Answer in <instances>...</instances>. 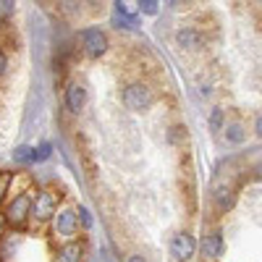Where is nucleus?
<instances>
[{"label": "nucleus", "instance_id": "1", "mask_svg": "<svg viewBox=\"0 0 262 262\" xmlns=\"http://www.w3.org/2000/svg\"><path fill=\"white\" fill-rule=\"evenodd\" d=\"M58 200H60V196H58L55 191H50V189L37 191L34 202H32V217H37V221H48V217H55Z\"/></svg>", "mask_w": 262, "mask_h": 262}, {"label": "nucleus", "instance_id": "2", "mask_svg": "<svg viewBox=\"0 0 262 262\" xmlns=\"http://www.w3.org/2000/svg\"><path fill=\"white\" fill-rule=\"evenodd\" d=\"M123 102H126L128 111H147V107L152 105V92L144 84H131L123 92Z\"/></svg>", "mask_w": 262, "mask_h": 262}, {"label": "nucleus", "instance_id": "3", "mask_svg": "<svg viewBox=\"0 0 262 262\" xmlns=\"http://www.w3.org/2000/svg\"><path fill=\"white\" fill-rule=\"evenodd\" d=\"M29 215H32V200H29V194H18L16 200L8 205V212H6L8 223L16 226V228H24Z\"/></svg>", "mask_w": 262, "mask_h": 262}, {"label": "nucleus", "instance_id": "4", "mask_svg": "<svg viewBox=\"0 0 262 262\" xmlns=\"http://www.w3.org/2000/svg\"><path fill=\"white\" fill-rule=\"evenodd\" d=\"M53 228H55V233H58V236L71 238V236L79 231V217H76V212H74V210H60V212L55 215Z\"/></svg>", "mask_w": 262, "mask_h": 262}, {"label": "nucleus", "instance_id": "5", "mask_svg": "<svg viewBox=\"0 0 262 262\" xmlns=\"http://www.w3.org/2000/svg\"><path fill=\"white\" fill-rule=\"evenodd\" d=\"M81 42H84V53L92 55V58L102 55L105 48H107V39H105V34L100 29H84L81 32Z\"/></svg>", "mask_w": 262, "mask_h": 262}, {"label": "nucleus", "instance_id": "6", "mask_svg": "<svg viewBox=\"0 0 262 262\" xmlns=\"http://www.w3.org/2000/svg\"><path fill=\"white\" fill-rule=\"evenodd\" d=\"M196 244H194V238L189 233H179L176 238H173V244H170V254L176 257V259H191Z\"/></svg>", "mask_w": 262, "mask_h": 262}, {"label": "nucleus", "instance_id": "7", "mask_svg": "<svg viewBox=\"0 0 262 262\" xmlns=\"http://www.w3.org/2000/svg\"><path fill=\"white\" fill-rule=\"evenodd\" d=\"M84 102H86V92H84V86L71 84L69 90H66V105H69V111L79 113L81 107H84Z\"/></svg>", "mask_w": 262, "mask_h": 262}, {"label": "nucleus", "instance_id": "8", "mask_svg": "<svg viewBox=\"0 0 262 262\" xmlns=\"http://www.w3.org/2000/svg\"><path fill=\"white\" fill-rule=\"evenodd\" d=\"M81 254H84V247L79 242H69L58 249V259L55 262H81Z\"/></svg>", "mask_w": 262, "mask_h": 262}, {"label": "nucleus", "instance_id": "9", "mask_svg": "<svg viewBox=\"0 0 262 262\" xmlns=\"http://www.w3.org/2000/svg\"><path fill=\"white\" fill-rule=\"evenodd\" d=\"M221 249H223L221 233H210V236H205V242H202V254H205L207 259L217 257V254H221Z\"/></svg>", "mask_w": 262, "mask_h": 262}, {"label": "nucleus", "instance_id": "10", "mask_svg": "<svg viewBox=\"0 0 262 262\" xmlns=\"http://www.w3.org/2000/svg\"><path fill=\"white\" fill-rule=\"evenodd\" d=\"M179 42H181L184 48L194 50V48H200V42H202V37L196 34L194 29H181V32H179Z\"/></svg>", "mask_w": 262, "mask_h": 262}, {"label": "nucleus", "instance_id": "11", "mask_svg": "<svg viewBox=\"0 0 262 262\" xmlns=\"http://www.w3.org/2000/svg\"><path fill=\"white\" fill-rule=\"evenodd\" d=\"M13 158H16L18 163H29V160H34V149H29V147H18Z\"/></svg>", "mask_w": 262, "mask_h": 262}, {"label": "nucleus", "instance_id": "12", "mask_svg": "<svg viewBox=\"0 0 262 262\" xmlns=\"http://www.w3.org/2000/svg\"><path fill=\"white\" fill-rule=\"evenodd\" d=\"M226 137H228V142L238 144V142H244V128H242V126H231Z\"/></svg>", "mask_w": 262, "mask_h": 262}, {"label": "nucleus", "instance_id": "13", "mask_svg": "<svg viewBox=\"0 0 262 262\" xmlns=\"http://www.w3.org/2000/svg\"><path fill=\"white\" fill-rule=\"evenodd\" d=\"M116 6H118V13H123V18L131 21V16L137 13V6H139V3H116Z\"/></svg>", "mask_w": 262, "mask_h": 262}, {"label": "nucleus", "instance_id": "14", "mask_svg": "<svg viewBox=\"0 0 262 262\" xmlns=\"http://www.w3.org/2000/svg\"><path fill=\"white\" fill-rule=\"evenodd\" d=\"M8 186H11V173H0V202L6 200Z\"/></svg>", "mask_w": 262, "mask_h": 262}, {"label": "nucleus", "instance_id": "15", "mask_svg": "<svg viewBox=\"0 0 262 262\" xmlns=\"http://www.w3.org/2000/svg\"><path fill=\"white\" fill-rule=\"evenodd\" d=\"M13 13V3L11 0H0V21H6Z\"/></svg>", "mask_w": 262, "mask_h": 262}, {"label": "nucleus", "instance_id": "16", "mask_svg": "<svg viewBox=\"0 0 262 262\" xmlns=\"http://www.w3.org/2000/svg\"><path fill=\"white\" fill-rule=\"evenodd\" d=\"M139 8H142L144 13H149V16L158 13V3H155V0H144V3H139Z\"/></svg>", "mask_w": 262, "mask_h": 262}, {"label": "nucleus", "instance_id": "17", "mask_svg": "<svg viewBox=\"0 0 262 262\" xmlns=\"http://www.w3.org/2000/svg\"><path fill=\"white\" fill-rule=\"evenodd\" d=\"M50 158V144H42L39 149H34V160H48Z\"/></svg>", "mask_w": 262, "mask_h": 262}, {"label": "nucleus", "instance_id": "18", "mask_svg": "<svg viewBox=\"0 0 262 262\" xmlns=\"http://www.w3.org/2000/svg\"><path fill=\"white\" fill-rule=\"evenodd\" d=\"M221 123H223V111H215V113H212V121H210V126L217 131V128H221Z\"/></svg>", "mask_w": 262, "mask_h": 262}, {"label": "nucleus", "instance_id": "19", "mask_svg": "<svg viewBox=\"0 0 262 262\" xmlns=\"http://www.w3.org/2000/svg\"><path fill=\"white\" fill-rule=\"evenodd\" d=\"M6 66H8V58H6V53H3V50H0V76L6 74Z\"/></svg>", "mask_w": 262, "mask_h": 262}, {"label": "nucleus", "instance_id": "20", "mask_svg": "<svg viewBox=\"0 0 262 262\" xmlns=\"http://www.w3.org/2000/svg\"><path fill=\"white\" fill-rule=\"evenodd\" d=\"M6 223H8V217L0 215V242H3V236H6Z\"/></svg>", "mask_w": 262, "mask_h": 262}, {"label": "nucleus", "instance_id": "21", "mask_svg": "<svg viewBox=\"0 0 262 262\" xmlns=\"http://www.w3.org/2000/svg\"><path fill=\"white\" fill-rule=\"evenodd\" d=\"M81 221H84V226H90V212H86L84 207H81Z\"/></svg>", "mask_w": 262, "mask_h": 262}, {"label": "nucleus", "instance_id": "22", "mask_svg": "<svg viewBox=\"0 0 262 262\" xmlns=\"http://www.w3.org/2000/svg\"><path fill=\"white\" fill-rule=\"evenodd\" d=\"M257 134H259V137H262V116H259V118H257Z\"/></svg>", "mask_w": 262, "mask_h": 262}, {"label": "nucleus", "instance_id": "23", "mask_svg": "<svg viewBox=\"0 0 262 262\" xmlns=\"http://www.w3.org/2000/svg\"><path fill=\"white\" fill-rule=\"evenodd\" d=\"M128 262H147V259H144V257H131Z\"/></svg>", "mask_w": 262, "mask_h": 262}, {"label": "nucleus", "instance_id": "24", "mask_svg": "<svg viewBox=\"0 0 262 262\" xmlns=\"http://www.w3.org/2000/svg\"><path fill=\"white\" fill-rule=\"evenodd\" d=\"M257 176H262V163L257 165Z\"/></svg>", "mask_w": 262, "mask_h": 262}]
</instances>
